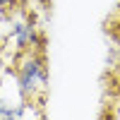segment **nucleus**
Returning <instances> with one entry per match:
<instances>
[{"instance_id":"f257e3e1","label":"nucleus","mask_w":120,"mask_h":120,"mask_svg":"<svg viewBox=\"0 0 120 120\" xmlns=\"http://www.w3.org/2000/svg\"><path fill=\"white\" fill-rule=\"evenodd\" d=\"M17 89L26 101L41 103L48 94V65L41 51H24L17 63Z\"/></svg>"},{"instance_id":"f03ea898","label":"nucleus","mask_w":120,"mask_h":120,"mask_svg":"<svg viewBox=\"0 0 120 120\" xmlns=\"http://www.w3.org/2000/svg\"><path fill=\"white\" fill-rule=\"evenodd\" d=\"M10 38L15 41L17 51H41L43 46V38L38 34V29L34 22H24V19H19V22L12 24V31H10Z\"/></svg>"},{"instance_id":"7ed1b4c3","label":"nucleus","mask_w":120,"mask_h":120,"mask_svg":"<svg viewBox=\"0 0 120 120\" xmlns=\"http://www.w3.org/2000/svg\"><path fill=\"white\" fill-rule=\"evenodd\" d=\"M17 3L19 0H0V10H3V12L5 10H12V7H17Z\"/></svg>"},{"instance_id":"20e7f679","label":"nucleus","mask_w":120,"mask_h":120,"mask_svg":"<svg viewBox=\"0 0 120 120\" xmlns=\"http://www.w3.org/2000/svg\"><path fill=\"white\" fill-rule=\"evenodd\" d=\"M34 3H38L41 7H46V5H48V0H34Z\"/></svg>"}]
</instances>
